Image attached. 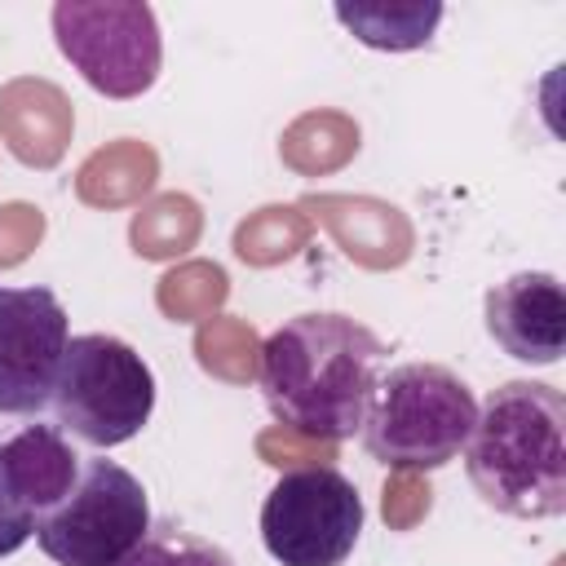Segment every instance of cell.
Segmentation results:
<instances>
[{
    "label": "cell",
    "instance_id": "1",
    "mask_svg": "<svg viewBox=\"0 0 566 566\" xmlns=\"http://www.w3.org/2000/svg\"><path fill=\"white\" fill-rule=\"evenodd\" d=\"M385 345L349 314H296L261 345V394L283 429L345 442L363 429Z\"/></svg>",
    "mask_w": 566,
    "mask_h": 566
},
{
    "label": "cell",
    "instance_id": "2",
    "mask_svg": "<svg viewBox=\"0 0 566 566\" xmlns=\"http://www.w3.org/2000/svg\"><path fill=\"white\" fill-rule=\"evenodd\" d=\"M473 491L504 517L566 513V398L544 380H504L464 442Z\"/></svg>",
    "mask_w": 566,
    "mask_h": 566
},
{
    "label": "cell",
    "instance_id": "3",
    "mask_svg": "<svg viewBox=\"0 0 566 566\" xmlns=\"http://www.w3.org/2000/svg\"><path fill=\"white\" fill-rule=\"evenodd\" d=\"M478 424L473 389L442 363H402L376 380L363 416V447L394 473L451 464Z\"/></svg>",
    "mask_w": 566,
    "mask_h": 566
},
{
    "label": "cell",
    "instance_id": "4",
    "mask_svg": "<svg viewBox=\"0 0 566 566\" xmlns=\"http://www.w3.org/2000/svg\"><path fill=\"white\" fill-rule=\"evenodd\" d=\"M57 429L88 447H119L142 433L155 407V376L146 358L106 332L71 336L49 398Z\"/></svg>",
    "mask_w": 566,
    "mask_h": 566
},
{
    "label": "cell",
    "instance_id": "5",
    "mask_svg": "<svg viewBox=\"0 0 566 566\" xmlns=\"http://www.w3.org/2000/svg\"><path fill=\"white\" fill-rule=\"evenodd\" d=\"M150 531L142 482L102 455H84L71 491L35 517V544L57 566H119Z\"/></svg>",
    "mask_w": 566,
    "mask_h": 566
},
{
    "label": "cell",
    "instance_id": "6",
    "mask_svg": "<svg viewBox=\"0 0 566 566\" xmlns=\"http://www.w3.org/2000/svg\"><path fill=\"white\" fill-rule=\"evenodd\" d=\"M53 35L62 57L102 97L128 102L159 80V22L142 0H57Z\"/></svg>",
    "mask_w": 566,
    "mask_h": 566
},
{
    "label": "cell",
    "instance_id": "7",
    "mask_svg": "<svg viewBox=\"0 0 566 566\" xmlns=\"http://www.w3.org/2000/svg\"><path fill=\"white\" fill-rule=\"evenodd\" d=\"M363 531V500L332 464L287 469L261 504V539L279 566H340Z\"/></svg>",
    "mask_w": 566,
    "mask_h": 566
},
{
    "label": "cell",
    "instance_id": "8",
    "mask_svg": "<svg viewBox=\"0 0 566 566\" xmlns=\"http://www.w3.org/2000/svg\"><path fill=\"white\" fill-rule=\"evenodd\" d=\"M71 327L49 287L0 283V416H40L53 398Z\"/></svg>",
    "mask_w": 566,
    "mask_h": 566
},
{
    "label": "cell",
    "instance_id": "9",
    "mask_svg": "<svg viewBox=\"0 0 566 566\" xmlns=\"http://www.w3.org/2000/svg\"><path fill=\"white\" fill-rule=\"evenodd\" d=\"M486 332L491 340L535 367H553L566 349V296L557 274L522 270L486 292Z\"/></svg>",
    "mask_w": 566,
    "mask_h": 566
},
{
    "label": "cell",
    "instance_id": "10",
    "mask_svg": "<svg viewBox=\"0 0 566 566\" xmlns=\"http://www.w3.org/2000/svg\"><path fill=\"white\" fill-rule=\"evenodd\" d=\"M301 208L327 226V234L340 243V252L349 261H358L363 270H398L411 256V221L402 217V208L385 203V199H367V195H305Z\"/></svg>",
    "mask_w": 566,
    "mask_h": 566
},
{
    "label": "cell",
    "instance_id": "11",
    "mask_svg": "<svg viewBox=\"0 0 566 566\" xmlns=\"http://www.w3.org/2000/svg\"><path fill=\"white\" fill-rule=\"evenodd\" d=\"M75 128L71 97L35 75H18L0 88V142L31 168H53L66 155Z\"/></svg>",
    "mask_w": 566,
    "mask_h": 566
},
{
    "label": "cell",
    "instance_id": "12",
    "mask_svg": "<svg viewBox=\"0 0 566 566\" xmlns=\"http://www.w3.org/2000/svg\"><path fill=\"white\" fill-rule=\"evenodd\" d=\"M0 460H4V478L18 509L40 517L71 491L84 455L71 451L57 424H22L9 442H0Z\"/></svg>",
    "mask_w": 566,
    "mask_h": 566
},
{
    "label": "cell",
    "instance_id": "13",
    "mask_svg": "<svg viewBox=\"0 0 566 566\" xmlns=\"http://www.w3.org/2000/svg\"><path fill=\"white\" fill-rule=\"evenodd\" d=\"M332 13L358 44L385 49V53L424 49L442 22L438 0H354V4L336 0Z\"/></svg>",
    "mask_w": 566,
    "mask_h": 566
},
{
    "label": "cell",
    "instance_id": "14",
    "mask_svg": "<svg viewBox=\"0 0 566 566\" xmlns=\"http://www.w3.org/2000/svg\"><path fill=\"white\" fill-rule=\"evenodd\" d=\"M159 177V159L146 142L119 137L102 150H93L75 177V195L93 208H119V203H137Z\"/></svg>",
    "mask_w": 566,
    "mask_h": 566
},
{
    "label": "cell",
    "instance_id": "15",
    "mask_svg": "<svg viewBox=\"0 0 566 566\" xmlns=\"http://www.w3.org/2000/svg\"><path fill=\"white\" fill-rule=\"evenodd\" d=\"M279 155L287 168H296L305 177L332 172L358 155V124L340 111H305L301 119H292L283 128Z\"/></svg>",
    "mask_w": 566,
    "mask_h": 566
},
{
    "label": "cell",
    "instance_id": "16",
    "mask_svg": "<svg viewBox=\"0 0 566 566\" xmlns=\"http://www.w3.org/2000/svg\"><path fill=\"white\" fill-rule=\"evenodd\" d=\"M199 230H203V212L190 195H159L137 208V217L128 226V243L146 261H168V256H181L186 248H195Z\"/></svg>",
    "mask_w": 566,
    "mask_h": 566
},
{
    "label": "cell",
    "instance_id": "17",
    "mask_svg": "<svg viewBox=\"0 0 566 566\" xmlns=\"http://www.w3.org/2000/svg\"><path fill=\"white\" fill-rule=\"evenodd\" d=\"M310 243V217L301 208H256L248 221H239L234 230V256L248 265H279L287 256H296Z\"/></svg>",
    "mask_w": 566,
    "mask_h": 566
},
{
    "label": "cell",
    "instance_id": "18",
    "mask_svg": "<svg viewBox=\"0 0 566 566\" xmlns=\"http://www.w3.org/2000/svg\"><path fill=\"white\" fill-rule=\"evenodd\" d=\"M195 354H199V367L230 380V385H248L256 380V367H261V340L256 332L243 323V318H230V314H212L199 323L195 332Z\"/></svg>",
    "mask_w": 566,
    "mask_h": 566
},
{
    "label": "cell",
    "instance_id": "19",
    "mask_svg": "<svg viewBox=\"0 0 566 566\" xmlns=\"http://www.w3.org/2000/svg\"><path fill=\"white\" fill-rule=\"evenodd\" d=\"M230 296V279H226V270L221 265H212V261H186V265H177V270H168L164 279H159V292H155V301H159V310L172 318V323H190V318H212L217 314V305Z\"/></svg>",
    "mask_w": 566,
    "mask_h": 566
},
{
    "label": "cell",
    "instance_id": "20",
    "mask_svg": "<svg viewBox=\"0 0 566 566\" xmlns=\"http://www.w3.org/2000/svg\"><path fill=\"white\" fill-rule=\"evenodd\" d=\"M119 566H234L230 553L181 526H150L146 539Z\"/></svg>",
    "mask_w": 566,
    "mask_h": 566
},
{
    "label": "cell",
    "instance_id": "21",
    "mask_svg": "<svg viewBox=\"0 0 566 566\" xmlns=\"http://www.w3.org/2000/svg\"><path fill=\"white\" fill-rule=\"evenodd\" d=\"M256 451H261V460L265 464H274V469H310V464H332L336 460V442H318V438H305V433H296V429H270V433H261L256 438Z\"/></svg>",
    "mask_w": 566,
    "mask_h": 566
},
{
    "label": "cell",
    "instance_id": "22",
    "mask_svg": "<svg viewBox=\"0 0 566 566\" xmlns=\"http://www.w3.org/2000/svg\"><path fill=\"white\" fill-rule=\"evenodd\" d=\"M429 482H420V473H394L385 482V500H380V513L394 531H407L416 526L424 513H429Z\"/></svg>",
    "mask_w": 566,
    "mask_h": 566
},
{
    "label": "cell",
    "instance_id": "23",
    "mask_svg": "<svg viewBox=\"0 0 566 566\" xmlns=\"http://www.w3.org/2000/svg\"><path fill=\"white\" fill-rule=\"evenodd\" d=\"M44 234V217L31 203H4L0 208V265H18Z\"/></svg>",
    "mask_w": 566,
    "mask_h": 566
},
{
    "label": "cell",
    "instance_id": "24",
    "mask_svg": "<svg viewBox=\"0 0 566 566\" xmlns=\"http://www.w3.org/2000/svg\"><path fill=\"white\" fill-rule=\"evenodd\" d=\"M31 535H35V517L18 509V500L9 491V478H4V460H0V557L18 553Z\"/></svg>",
    "mask_w": 566,
    "mask_h": 566
}]
</instances>
